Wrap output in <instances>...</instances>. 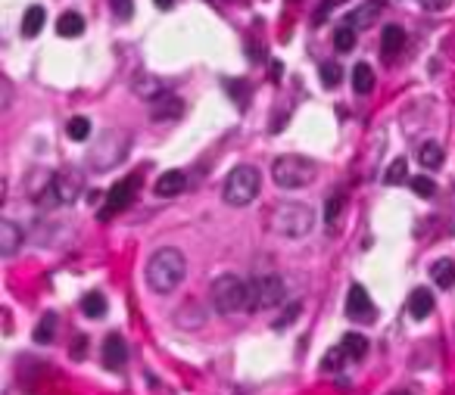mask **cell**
Here are the masks:
<instances>
[{"label": "cell", "mask_w": 455, "mask_h": 395, "mask_svg": "<svg viewBox=\"0 0 455 395\" xmlns=\"http://www.w3.org/2000/svg\"><path fill=\"white\" fill-rule=\"evenodd\" d=\"M402 44H406V32H402L399 25H387L381 34V53L384 60H393L396 53L402 50Z\"/></svg>", "instance_id": "cell-15"}, {"label": "cell", "mask_w": 455, "mask_h": 395, "mask_svg": "<svg viewBox=\"0 0 455 395\" xmlns=\"http://www.w3.org/2000/svg\"><path fill=\"white\" fill-rule=\"evenodd\" d=\"M340 81H343V69H340L337 62H325V66H321V84H325V87H337Z\"/></svg>", "instance_id": "cell-30"}, {"label": "cell", "mask_w": 455, "mask_h": 395, "mask_svg": "<svg viewBox=\"0 0 455 395\" xmlns=\"http://www.w3.org/2000/svg\"><path fill=\"white\" fill-rule=\"evenodd\" d=\"M125 358H128V348H125L122 336H119V333L106 336V342H103V364H106L109 370H122Z\"/></svg>", "instance_id": "cell-11"}, {"label": "cell", "mask_w": 455, "mask_h": 395, "mask_svg": "<svg viewBox=\"0 0 455 395\" xmlns=\"http://www.w3.org/2000/svg\"><path fill=\"white\" fill-rule=\"evenodd\" d=\"M312 224H315V212L309 206H303V202H281L272 212V228L287 240L306 237L312 230Z\"/></svg>", "instance_id": "cell-3"}, {"label": "cell", "mask_w": 455, "mask_h": 395, "mask_svg": "<svg viewBox=\"0 0 455 395\" xmlns=\"http://www.w3.org/2000/svg\"><path fill=\"white\" fill-rule=\"evenodd\" d=\"M268 75H272V81H278L281 75H284V66H281V62L275 60V62H272V72H268Z\"/></svg>", "instance_id": "cell-40"}, {"label": "cell", "mask_w": 455, "mask_h": 395, "mask_svg": "<svg viewBox=\"0 0 455 395\" xmlns=\"http://www.w3.org/2000/svg\"><path fill=\"white\" fill-rule=\"evenodd\" d=\"M181 112H184V103L178 100L175 94H163L159 100L150 103V115H153V121H175Z\"/></svg>", "instance_id": "cell-12"}, {"label": "cell", "mask_w": 455, "mask_h": 395, "mask_svg": "<svg viewBox=\"0 0 455 395\" xmlns=\"http://www.w3.org/2000/svg\"><path fill=\"white\" fill-rule=\"evenodd\" d=\"M184 274H187V261H184V255L178 252V249L165 246V249H159V252L150 255V261H147V283H150L153 293H159V296L172 293L175 287H181Z\"/></svg>", "instance_id": "cell-1"}, {"label": "cell", "mask_w": 455, "mask_h": 395, "mask_svg": "<svg viewBox=\"0 0 455 395\" xmlns=\"http://www.w3.org/2000/svg\"><path fill=\"white\" fill-rule=\"evenodd\" d=\"M434 311V293L430 289H415L412 296H408V315L415 318V321H424V318Z\"/></svg>", "instance_id": "cell-14"}, {"label": "cell", "mask_w": 455, "mask_h": 395, "mask_svg": "<svg viewBox=\"0 0 455 395\" xmlns=\"http://www.w3.org/2000/svg\"><path fill=\"white\" fill-rule=\"evenodd\" d=\"M418 162H421L424 168H430V171H434V168H440L443 165V147L440 143H421V147H418Z\"/></svg>", "instance_id": "cell-23"}, {"label": "cell", "mask_w": 455, "mask_h": 395, "mask_svg": "<svg viewBox=\"0 0 455 395\" xmlns=\"http://www.w3.org/2000/svg\"><path fill=\"white\" fill-rule=\"evenodd\" d=\"M396 395H412V392H396Z\"/></svg>", "instance_id": "cell-42"}, {"label": "cell", "mask_w": 455, "mask_h": 395, "mask_svg": "<svg viewBox=\"0 0 455 395\" xmlns=\"http://www.w3.org/2000/svg\"><path fill=\"white\" fill-rule=\"evenodd\" d=\"M224 87H228V91H231L234 103H237V106H244V97H246L244 84H240V81H234V78H228V81H224Z\"/></svg>", "instance_id": "cell-36"}, {"label": "cell", "mask_w": 455, "mask_h": 395, "mask_svg": "<svg viewBox=\"0 0 455 395\" xmlns=\"http://www.w3.org/2000/svg\"><path fill=\"white\" fill-rule=\"evenodd\" d=\"M103 147L91 149V165L94 168H113L116 162H122V156L128 153V137L116 134V131H109L103 134Z\"/></svg>", "instance_id": "cell-7"}, {"label": "cell", "mask_w": 455, "mask_h": 395, "mask_svg": "<svg viewBox=\"0 0 455 395\" xmlns=\"http://www.w3.org/2000/svg\"><path fill=\"white\" fill-rule=\"evenodd\" d=\"M430 277H434V283H436L440 289L455 287V261H452V259L434 261V268H430Z\"/></svg>", "instance_id": "cell-17"}, {"label": "cell", "mask_w": 455, "mask_h": 395, "mask_svg": "<svg viewBox=\"0 0 455 395\" xmlns=\"http://www.w3.org/2000/svg\"><path fill=\"white\" fill-rule=\"evenodd\" d=\"M406 178H408V162H406V159H396L393 165L387 168V174H384V184L396 187V184H402Z\"/></svg>", "instance_id": "cell-29"}, {"label": "cell", "mask_w": 455, "mask_h": 395, "mask_svg": "<svg viewBox=\"0 0 455 395\" xmlns=\"http://www.w3.org/2000/svg\"><path fill=\"white\" fill-rule=\"evenodd\" d=\"M296 311H299V305H290V309H287V315H284V318H281V321H278V324H275V327H287V324H290V321H293V318H296Z\"/></svg>", "instance_id": "cell-39"}, {"label": "cell", "mask_w": 455, "mask_h": 395, "mask_svg": "<svg viewBox=\"0 0 455 395\" xmlns=\"http://www.w3.org/2000/svg\"><path fill=\"white\" fill-rule=\"evenodd\" d=\"M377 13H381V3H362L359 10H353V13H349V19H347V25H353L355 32H359V28H368L371 25L374 19H377Z\"/></svg>", "instance_id": "cell-18"}, {"label": "cell", "mask_w": 455, "mask_h": 395, "mask_svg": "<svg viewBox=\"0 0 455 395\" xmlns=\"http://www.w3.org/2000/svg\"><path fill=\"white\" fill-rule=\"evenodd\" d=\"M449 0H421V7L430 10V13H440V10H446Z\"/></svg>", "instance_id": "cell-37"}, {"label": "cell", "mask_w": 455, "mask_h": 395, "mask_svg": "<svg viewBox=\"0 0 455 395\" xmlns=\"http://www.w3.org/2000/svg\"><path fill=\"white\" fill-rule=\"evenodd\" d=\"M340 348L347 352V358H355V361H359V358L368 355V339L362 333H347L343 342H340Z\"/></svg>", "instance_id": "cell-21"}, {"label": "cell", "mask_w": 455, "mask_h": 395, "mask_svg": "<svg viewBox=\"0 0 455 395\" xmlns=\"http://www.w3.org/2000/svg\"><path fill=\"white\" fill-rule=\"evenodd\" d=\"M153 3H156L159 10H172V7H175V0H153Z\"/></svg>", "instance_id": "cell-41"}, {"label": "cell", "mask_w": 455, "mask_h": 395, "mask_svg": "<svg viewBox=\"0 0 455 395\" xmlns=\"http://www.w3.org/2000/svg\"><path fill=\"white\" fill-rule=\"evenodd\" d=\"M340 3H347V0H321V7L315 10V25H321V22L327 19V13H331V10H337Z\"/></svg>", "instance_id": "cell-35"}, {"label": "cell", "mask_w": 455, "mask_h": 395, "mask_svg": "<svg viewBox=\"0 0 455 395\" xmlns=\"http://www.w3.org/2000/svg\"><path fill=\"white\" fill-rule=\"evenodd\" d=\"M22 246V230L16 222H0V252L13 255Z\"/></svg>", "instance_id": "cell-16"}, {"label": "cell", "mask_w": 455, "mask_h": 395, "mask_svg": "<svg viewBox=\"0 0 455 395\" xmlns=\"http://www.w3.org/2000/svg\"><path fill=\"white\" fill-rule=\"evenodd\" d=\"M412 190H415V196L430 200V196L436 193V184L430 181V178H424V174H418V178H412Z\"/></svg>", "instance_id": "cell-31"}, {"label": "cell", "mask_w": 455, "mask_h": 395, "mask_svg": "<svg viewBox=\"0 0 455 395\" xmlns=\"http://www.w3.org/2000/svg\"><path fill=\"white\" fill-rule=\"evenodd\" d=\"M137 184H141V178H137V174H128L125 181L113 184V190L106 193V206H103L100 218H109V215H116V212H122V208H128L131 202H135Z\"/></svg>", "instance_id": "cell-8"}, {"label": "cell", "mask_w": 455, "mask_h": 395, "mask_svg": "<svg viewBox=\"0 0 455 395\" xmlns=\"http://www.w3.org/2000/svg\"><path fill=\"white\" fill-rule=\"evenodd\" d=\"M187 187V178H184V171H165V174H159V181H156V196H163V200H169V196H178L181 190Z\"/></svg>", "instance_id": "cell-13"}, {"label": "cell", "mask_w": 455, "mask_h": 395, "mask_svg": "<svg viewBox=\"0 0 455 395\" xmlns=\"http://www.w3.org/2000/svg\"><path fill=\"white\" fill-rule=\"evenodd\" d=\"M347 315L353 318V321H359V324H371L374 321V305H371V299H368V293H365V287H349V296H347Z\"/></svg>", "instance_id": "cell-10"}, {"label": "cell", "mask_w": 455, "mask_h": 395, "mask_svg": "<svg viewBox=\"0 0 455 395\" xmlns=\"http://www.w3.org/2000/svg\"><path fill=\"white\" fill-rule=\"evenodd\" d=\"M135 94L153 103V100H159L165 91H163V84H159L156 78H137V81H135Z\"/></svg>", "instance_id": "cell-24"}, {"label": "cell", "mask_w": 455, "mask_h": 395, "mask_svg": "<svg viewBox=\"0 0 455 395\" xmlns=\"http://www.w3.org/2000/svg\"><path fill=\"white\" fill-rule=\"evenodd\" d=\"M44 19H47L44 7H38V3H34V7H28L25 16H22V34H25V38H34V34H41Z\"/></svg>", "instance_id": "cell-19"}, {"label": "cell", "mask_w": 455, "mask_h": 395, "mask_svg": "<svg viewBox=\"0 0 455 395\" xmlns=\"http://www.w3.org/2000/svg\"><path fill=\"white\" fill-rule=\"evenodd\" d=\"M54 330H56V315L50 311V315H44L41 321H38V327H34V342H38V346L54 342Z\"/></svg>", "instance_id": "cell-25"}, {"label": "cell", "mask_w": 455, "mask_h": 395, "mask_svg": "<svg viewBox=\"0 0 455 395\" xmlns=\"http://www.w3.org/2000/svg\"><path fill=\"white\" fill-rule=\"evenodd\" d=\"M54 196H56V202H75L78 196H82V190H84V178H82V171H72V168H62V171H56L54 174Z\"/></svg>", "instance_id": "cell-9"}, {"label": "cell", "mask_w": 455, "mask_h": 395, "mask_svg": "<svg viewBox=\"0 0 455 395\" xmlns=\"http://www.w3.org/2000/svg\"><path fill=\"white\" fill-rule=\"evenodd\" d=\"M315 174H318V168H315V162L306 159V156H278V159L272 162V178H275V184L284 190L309 187V184L315 181Z\"/></svg>", "instance_id": "cell-2"}, {"label": "cell", "mask_w": 455, "mask_h": 395, "mask_svg": "<svg viewBox=\"0 0 455 395\" xmlns=\"http://www.w3.org/2000/svg\"><path fill=\"white\" fill-rule=\"evenodd\" d=\"M212 305L218 315H234L246 309V283L237 274H222L212 283Z\"/></svg>", "instance_id": "cell-5"}, {"label": "cell", "mask_w": 455, "mask_h": 395, "mask_svg": "<svg viewBox=\"0 0 455 395\" xmlns=\"http://www.w3.org/2000/svg\"><path fill=\"white\" fill-rule=\"evenodd\" d=\"M82 311L88 318H103V315H106V299H103L100 293H88L82 299Z\"/></svg>", "instance_id": "cell-28"}, {"label": "cell", "mask_w": 455, "mask_h": 395, "mask_svg": "<svg viewBox=\"0 0 455 395\" xmlns=\"http://www.w3.org/2000/svg\"><path fill=\"white\" fill-rule=\"evenodd\" d=\"M334 47H337L340 53H349V50L355 47V28L353 25H340L337 32H334Z\"/></svg>", "instance_id": "cell-27"}, {"label": "cell", "mask_w": 455, "mask_h": 395, "mask_svg": "<svg viewBox=\"0 0 455 395\" xmlns=\"http://www.w3.org/2000/svg\"><path fill=\"white\" fill-rule=\"evenodd\" d=\"M109 7H113V13H116L119 19H131V13H135V0H109Z\"/></svg>", "instance_id": "cell-33"}, {"label": "cell", "mask_w": 455, "mask_h": 395, "mask_svg": "<svg viewBox=\"0 0 455 395\" xmlns=\"http://www.w3.org/2000/svg\"><path fill=\"white\" fill-rule=\"evenodd\" d=\"M353 87H355V94L374 91V69L368 66V62H359V66L353 69Z\"/></svg>", "instance_id": "cell-22"}, {"label": "cell", "mask_w": 455, "mask_h": 395, "mask_svg": "<svg viewBox=\"0 0 455 395\" xmlns=\"http://www.w3.org/2000/svg\"><path fill=\"white\" fill-rule=\"evenodd\" d=\"M66 134H69V141H78V143L88 141L91 137V121L84 119V115H75V119L66 125Z\"/></svg>", "instance_id": "cell-26"}, {"label": "cell", "mask_w": 455, "mask_h": 395, "mask_svg": "<svg viewBox=\"0 0 455 395\" xmlns=\"http://www.w3.org/2000/svg\"><path fill=\"white\" fill-rule=\"evenodd\" d=\"M56 32H60L62 38H78V34L84 32V19L78 13H72V10H69V13L60 16V22H56Z\"/></svg>", "instance_id": "cell-20"}, {"label": "cell", "mask_w": 455, "mask_h": 395, "mask_svg": "<svg viewBox=\"0 0 455 395\" xmlns=\"http://www.w3.org/2000/svg\"><path fill=\"white\" fill-rule=\"evenodd\" d=\"M340 208H343V196L334 193L331 200H327V208H325V222L331 224V228H337V218H340Z\"/></svg>", "instance_id": "cell-32"}, {"label": "cell", "mask_w": 455, "mask_h": 395, "mask_svg": "<svg viewBox=\"0 0 455 395\" xmlns=\"http://www.w3.org/2000/svg\"><path fill=\"white\" fill-rule=\"evenodd\" d=\"M284 280L275 274H265L256 277V280L246 283V311H265V309H275L284 302Z\"/></svg>", "instance_id": "cell-6"}, {"label": "cell", "mask_w": 455, "mask_h": 395, "mask_svg": "<svg viewBox=\"0 0 455 395\" xmlns=\"http://www.w3.org/2000/svg\"><path fill=\"white\" fill-rule=\"evenodd\" d=\"M343 355H347V352H343V348H331V352H327V355H325V361H321V368H325V370H337L340 368V364H343Z\"/></svg>", "instance_id": "cell-34"}, {"label": "cell", "mask_w": 455, "mask_h": 395, "mask_svg": "<svg viewBox=\"0 0 455 395\" xmlns=\"http://www.w3.org/2000/svg\"><path fill=\"white\" fill-rule=\"evenodd\" d=\"M84 348H88V339H84V336H78V342H72V358H82Z\"/></svg>", "instance_id": "cell-38"}, {"label": "cell", "mask_w": 455, "mask_h": 395, "mask_svg": "<svg viewBox=\"0 0 455 395\" xmlns=\"http://www.w3.org/2000/svg\"><path fill=\"white\" fill-rule=\"evenodd\" d=\"M259 187H262V178H259V168L253 165H237L228 178H224L222 187V200L228 206H250L259 196Z\"/></svg>", "instance_id": "cell-4"}]
</instances>
